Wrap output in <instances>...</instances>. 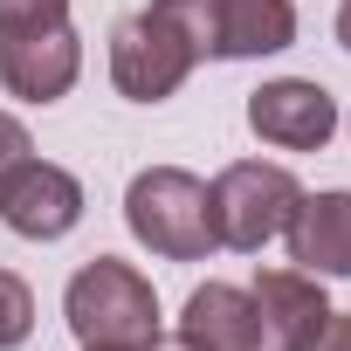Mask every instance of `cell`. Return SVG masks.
I'll list each match as a JSON object with an SVG mask.
<instances>
[{
	"label": "cell",
	"instance_id": "ac0fdd59",
	"mask_svg": "<svg viewBox=\"0 0 351 351\" xmlns=\"http://www.w3.org/2000/svg\"><path fill=\"white\" fill-rule=\"evenodd\" d=\"M83 351H110V344H83Z\"/></svg>",
	"mask_w": 351,
	"mask_h": 351
},
{
	"label": "cell",
	"instance_id": "5bb4252c",
	"mask_svg": "<svg viewBox=\"0 0 351 351\" xmlns=\"http://www.w3.org/2000/svg\"><path fill=\"white\" fill-rule=\"evenodd\" d=\"M28 158H35V138H28V124L0 110V186H8V180H14V172H21Z\"/></svg>",
	"mask_w": 351,
	"mask_h": 351
},
{
	"label": "cell",
	"instance_id": "8992f818",
	"mask_svg": "<svg viewBox=\"0 0 351 351\" xmlns=\"http://www.w3.org/2000/svg\"><path fill=\"white\" fill-rule=\"evenodd\" d=\"M76 76H83V42H76L69 21L8 28L0 35V83H8L21 104H56V97H69Z\"/></svg>",
	"mask_w": 351,
	"mask_h": 351
},
{
	"label": "cell",
	"instance_id": "4fadbf2b",
	"mask_svg": "<svg viewBox=\"0 0 351 351\" xmlns=\"http://www.w3.org/2000/svg\"><path fill=\"white\" fill-rule=\"evenodd\" d=\"M69 21V0H0V35L8 28H49Z\"/></svg>",
	"mask_w": 351,
	"mask_h": 351
},
{
	"label": "cell",
	"instance_id": "7a4b0ae2",
	"mask_svg": "<svg viewBox=\"0 0 351 351\" xmlns=\"http://www.w3.org/2000/svg\"><path fill=\"white\" fill-rule=\"evenodd\" d=\"M152 8L186 35L200 62H248V56H276L296 42L289 0H152Z\"/></svg>",
	"mask_w": 351,
	"mask_h": 351
},
{
	"label": "cell",
	"instance_id": "30bf717a",
	"mask_svg": "<svg viewBox=\"0 0 351 351\" xmlns=\"http://www.w3.org/2000/svg\"><path fill=\"white\" fill-rule=\"evenodd\" d=\"M282 241H289L296 269H310V276H351V193L344 186L337 193H303L296 214H289V228H282Z\"/></svg>",
	"mask_w": 351,
	"mask_h": 351
},
{
	"label": "cell",
	"instance_id": "9a60e30c",
	"mask_svg": "<svg viewBox=\"0 0 351 351\" xmlns=\"http://www.w3.org/2000/svg\"><path fill=\"white\" fill-rule=\"evenodd\" d=\"M289 351H351V317H324V330L317 337H303V344H289Z\"/></svg>",
	"mask_w": 351,
	"mask_h": 351
},
{
	"label": "cell",
	"instance_id": "277c9868",
	"mask_svg": "<svg viewBox=\"0 0 351 351\" xmlns=\"http://www.w3.org/2000/svg\"><path fill=\"white\" fill-rule=\"evenodd\" d=\"M303 186H296V172L282 165H262V158H234L221 180L207 186V221H214V248H241L255 255L262 241H276L296 214Z\"/></svg>",
	"mask_w": 351,
	"mask_h": 351
},
{
	"label": "cell",
	"instance_id": "5b68a950",
	"mask_svg": "<svg viewBox=\"0 0 351 351\" xmlns=\"http://www.w3.org/2000/svg\"><path fill=\"white\" fill-rule=\"evenodd\" d=\"M193 62L200 56L186 49V35L172 28L158 8H145V14H131V21L110 28V83L131 104H165L172 90L193 76Z\"/></svg>",
	"mask_w": 351,
	"mask_h": 351
},
{
	"label": "cell",
	"instance_id": "ba28073f",
	"mask_svg": "<svg viewBox=\"0 0 351 351\" xmlns=\"http://www.w3.org/2000/svg\"><path fill=\"white\" fill-rule=\"evenodd\" d=\"M248 131L262 145H282V152H317L330 145L337 131V104L324 83H303V76H282V83H262L248 97Z\"/></svg>",
	"mask_w": 351,
	"mask_h": 351
},
{
	"label": "cell",
	"instance_id": "3957f363",
	"mask_svg": "<svg viewBox=\"0 0 351 351\" xmlns=\"http://www.w3.org/2000/svg\"><path fill=\"white\" fill-rule=\"evenodd\" d=\"M124 228L165 255V262H200L214 248V221H207V186L180 165H145L131 193H124Z\"/></svg>",
	"mask_w": 351,
	"mask_h": 351
},
{
	"label": "cell",
	"instance_id": "2e32d148",
	"mask_svg": "<svg viewBox=\"0 0 351 351\" xmlns=\"http://www.w3.org/2000/svg\"><path fill=\"white\" fill-rule=\"evenodd\" d=\"M337 42L351 49V0H344V8H337Z\"/></svg>",
	"mask_w": 351,
	"mask_h": 351
},
{
	"label": "cell",
	"instance_id": "e0dca14e",
	"mask_svg": "<svg viewBox=\"0 0 351 351\" xmlns=\"http://www.w3.org/2000/svg\"><path fill=\"white\" fill-rule=\"evenodd\" d=\"M152 351H186V344H180V337H172V344H152Z\"/></svg>",
	"mask_w": 351,
	"mask_h": 351
},
{
	"label": "cell",
	"instance_id": "8fae6325",
	"mask_svg": "<svg viewBox=\"0 0 351 351\" xmlns=\"http://www.w3.org/2000/svg\"><path fill=\"white\" fill-rule=\"evenodd\" d=\"M248 296H255V310H262V330H269L282 351L303 344V337H317L324 317H330L324 276H310V269H262Z\"/></svg>",
	"mask_w": 351,
	"mask_h": 351
},
{
	"label": "cell",
	"instance_id": "9c48e42d",
	"mask_svg": "<svg viewBox=\"0 0 351 351\" xmlns=\"http://www.w3.org/2000/svg\"><path fill=\"white\" fill-rule=\"evenodd\" d=\"M180 344L186 351H262V310L234 282H200L180 310Z\"/></svg>",
	"mask_w": 351,
	"mask_h": 351
},
{
	"label": "cell",
	"instance_id": "7c38bea8",
	"mask_svg": "<svg viewBox=\"0 0 351 351\" xmlns=\"http://www.w3.org/2000/svg\"><path fill=\"white\" fill-rule=\"evenodd\" d=\"M28 330H35V296L14 269H0V351H14Z\"/></svg>",
	"mask_w": 351,
	"mask_h": 351
},
{
	"label": "cell",
	"instance_id": "6da1fadb",
	"mask_svg": "<svg viewBox=\"0 0 351 351\" xmlns=\"http://www.w3.org/2000/svg\"><path fill=\"white\" fill-rule=\"evenodd\" d=\"M62 317H69L76 344H110V351H152L158 344V296L117 255H97L69 276Z\"/></svg>",
	"mask_w": 351,
	"mask_h": 351
},
{
	"label": "cell",
	"instance_id": "52a82bcc",
	"mask_svg": "<svg viewBox=\"0 0 351 351\" xmlns=\"http://www.w3.org/2000/svg\"><path fill=\"white\" fill-rule=\"evenodd\" d=\"M0 221L21 241H62L83 221V180L49 158H28L8 186H0Z\"/></svg>",
	"mask_w": 351,
	"mask_h": 351
}]
</instances>
